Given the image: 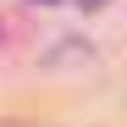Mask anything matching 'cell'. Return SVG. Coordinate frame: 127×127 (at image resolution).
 <instances>
[{
  "label": "cell",
  "instance_id": "1",
  "mask_svg": "<svg viewBox=\"0 0 127 127\" xmlns=\"http://www.w3.org/2000/svg\"><path fill=\"white\" fill-rule=\"evenodd\" d=\"M83 6H99V0H83Z\"/></svg>",
  "mask_w": 127,
  "mask_h": 127
}]
</instances>
